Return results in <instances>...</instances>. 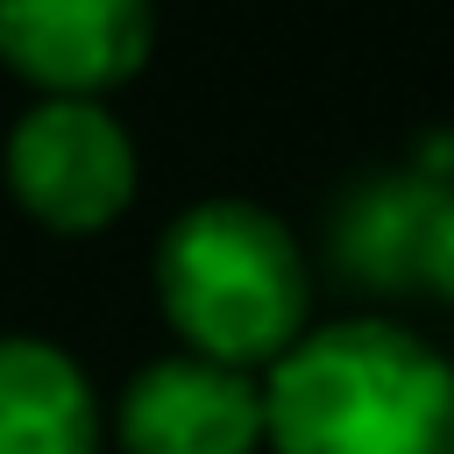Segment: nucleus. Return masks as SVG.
I'll return each instance as SVG.
<instances>
[{
    "instance_id": "f257e3e1",
    "label": "nucleus",
    "mask_w": 454,
    "mask_h": 454,
    "mask_svg": "<svg viewBox=\"0 0 454 454\" xmlns=\"http://www.w3.org/2000/svg\"><path fill=\"white\" fill-rule=\"evenodd\" d=\"M270 454H454V362L397 319L305 326L262 369Z\"/></svg>"
},
{
    "instance_id": "39448f33",
    "label": "nucleus",
    "mask_w": 454,
    "mask_h": 454,
    "mask_svg": "<svg viewBox=\"0 0 454 454\" xmlns=\"http://www.w3.org/2000/svg\"><path fill=\"white\" fill-rule=\"evenodd\" d=\"M149 0H0V57L50 99H99L149 57Z\"/></svg>"
},
{
    "instance_id": "0eeeda50",
    "label": "nucleus",
    "mask_w": 454,
    "mask_h": 454,
    "mask_svg": "<svg viewBox=\"0 0 454 454\" xmlns=\"http://www.w3.org/2000/svg\"><path fill=\"white\" fill-rule=\"evenodd\" d=\"M440 192L447 184L426 170H383V177L355 184L333 220V262L369 291H411L419 234H426V213Z\"/></svg>"
},
{
    "instance_id": "f03ea898",
    "label": "nucleus",
    "mask_w": 454,
    "mask_h": 454,
    "mask_svg": "<svg viewBox=\"0 0 454 454\" xmlns=\"http://www.w3.org/2000/svg\"><path fill=\"white\" fill-rule=\"evenodd\" d=\"M156 305L184 355L262 376L312 326V270L255 199H199L156 241Z\"/></svg>"
},
{
    "instance_id": "423d86ee",
    "label": "nucleus",
    "mask_w": 454,
    "mask_h": 454,
    "mask_svg": "<svg viewBox=\"0 0 454 454\" xmlns=\"http://www.w3.org/2000/svg\"><path fill=\"white\" fill-rule=\"evenodd\" d=\"M0 454H99V397L57 340L0 333Z\"/></svg>"
},
{
    "instance_id": "7ed1b4c3",
    "label": "nucleus",
    "mask_w": 454,
    "mask_h": 454,
    "mask_svg": "<svg viewBox=\"0 0 454 454\" xmlns=\"http://www.w3.org/2000/svg\"><path fill=\"white\" fill-rule=\"evenodd\" d=\"M7 192L50 234H99L135 199V142L99 99H43L7 135Z\"/></svg>"
},
{
    "instance_id": "6e6552de",
    "label": "nucleus",
    "mask_w": 454,
    "mask_h": 454,
    "mask_svg": "<svg viewBox=\"0 0 454 454\" xmlns=\"http://www.w3.org/2000/svg\"><path fill=\"white\" fill-rule=\"evenodd\" d=\"M411 284L454 305V184H447V192L433 199V213H426V234H419V262H411Z\"/></svg>"
},
{
    "instance_id": "20e7f679",
    "label": "nucleus",
    "mask_w": 454,
    "mask_h": 454,
    "mask_svg": "<svg viewBox=\"0 0 454 454\" xmlns=\"http://www.w3.org/2000/svg\"><path fill=\"white\" fill-rule=\"evenodd\" d=\"M114 440L128 454H255L262 447V376L177 348L128 376V390L114 404Z\"/></svg>"
}]
</instances>
